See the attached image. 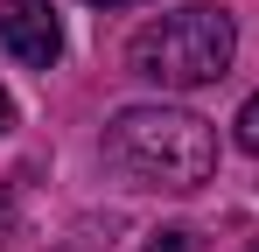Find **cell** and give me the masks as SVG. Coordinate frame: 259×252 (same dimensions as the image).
<instances>
[{
    "mask_svg": "<svg viewBox=\"0 0 259 252\" xmlns=\"http://www.w3.org/2000/svg\"><path fill=\"white\" fill-rule=\"evenodd\" d=\"M231 56H238V28H231V14L210 7V0L175 7V14H161V21H147V28L133 35V49H126L133 77L161 84V91L217 84L224 70H231Z\"/></svg>",
    "mask_w": 259,
    "mask_h": 252,
    "instance_id": "2",
    "label": "cell"
},
{
    "mask_svg": "<svg viewBox=\"0 0 259 252\" xmlns=\"http://www.w3.org/2000/svg\"><path fill=\"white\" fill-rule=\"evenodd\" d=\"M0 42L28 70H56V56H63V28H56L49 0H0Z\"/></svg>",
    "mask_w": 259,
    "mask_h": 252,
    "instance_id": "3",
    "label": "cell"
},
{
    "mask_svg": "<svg viewBox=\"0 0 259 252\" xmlns=\"http://www.w3.org/2000/svg\"><path fill=\"white\" fill-rule=\"evenodd\" d=\"M7 133H14V98L0 91V140H7Z\"/></svg>",
    "mask_w": 259,
    "mask_h": 252,
    "instance_id": "6",
    "label": "cell"
},
{
    "mask_svg": "<svg viewBox=\"0 0 259 252\" xmlns=\"http://www.w3.org/2000/svg\"><path fill=\"white\" fill-rule=\"evenodd\" d=\"M147 252H203V238L189 224H161V231H147Z\"/></svg>",
    "mask_w": 259,
    "mask_h": 252,
    "instance_id": "4",
    "label": "cell"
},
{
    "mask_svg": "<svg viewBox=\"0 0 259 252\" xmlns=\"http://www.w3.org/2000/svg\"><path fill=\"white\" fill-rule=\"evenodd\" d=\"M238 147H245V154H259V91L238 105Z\"/></svg>",
    "mask_w": 259,
    "mask_h": 252,
    "instance_id": "5",
    "label": "cell"
},
{
    "mask_svg": "<svg viewBox=\"0 0 259 252\" xmlns=\"http://www.w3.org/2000/svg\"><path fill=\"white\" fill-rule=\"evenodd\" d=\"M91 7H140V0H91Z\"/></svg>",
    "mask_w": 259,
    "mask_h": 252,
    "instance_id": "7",
    "label": "cell"
},
{
    "mask_svg": "<svg viewBox=\"0 0 259 252\" xmlns=\"http://www.w3.org/2000/svg\"><path fill=\"white\" fill-rule=\"evenodd\" d=\"M105 154L126 168L133 182L154 189H203L217 175V133L189 105H126L105 126Z\"/></svg>",
    "mask_w": 259,
    "mask_h": 252,
    "instance_id": "1",
    "label": "cell"
}]
</instances>
